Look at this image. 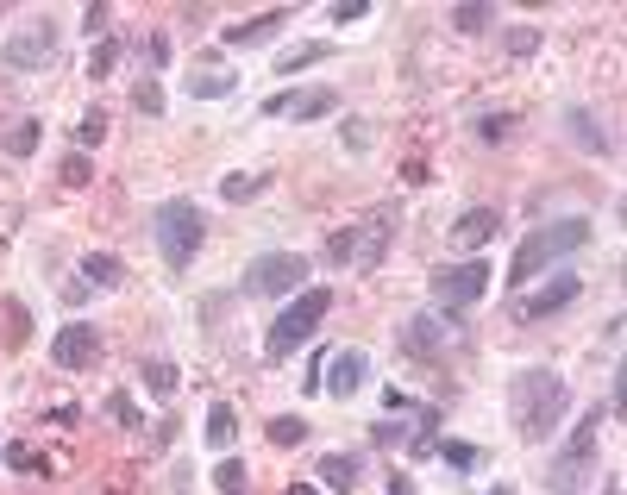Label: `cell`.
Segmentation results:
<instances>
[{
  "label": "cell",
  "instance_id": "1",
  "mask_svg": "<svg viewBox=\"0 0 627 495\" xmlns=\"http://www.w3.org/2000/svg\"><path fill=\"white\" fill-rule=\"evenodd\" d=\"M565 408H571V389H565L559 370L533 364V370H515V376H508V420H515V433H521L527 445H546L552 427L565 420Z\"/></svg>",
  "mask_w": 627,
  "mask_h": 495
},
{
  "label": "cell",
  "instance_id": "2",
  "mask_svg": "<svg viewBox=\"0 0 627 495\" xmlns=\"http://www.w3.org/2000/svg\"><path fill=\"white\" fill-rule=\"evenodd\" d=\"M590 245V220L584 214H565V220H546V226H533L527 239L515 245V270H508V289H527L533 276H546L552 264H565L571 251H584Z\"/></svg>",
  "mask_w": 627,
  "mask_h": 495
},
{
  "label": "cell",
  "instance_id": "3",
  "mask_svg": "<svg viewBox=\"0 0 627 495\" xmlns=\"http://www.w3.org/2000/svg\"><path fill=\"white\" fill-rule=\"evenodd\" d=\"M396 220H402V207L389 201V207H377V214L339 226L327 239V251H320V264L327 270H377L389 257V239H396Z\"/></svg>",
  "mask_w": 627,
  "mask_h": 495
},
{
  "label": "cell",
  "instance_id": "4",
  "mask_svg": "<svg viewBox=\"0 0 627 495\" xmlns=\"http://www.w3.org/2000/svg\"><path fill=\"white\" fill-rule=\"evenodd\" d=\"M151 239H157V251H164V264L182 276L201 257V245H207V220H201V207L195 201H182V195H170V201H157V214H151Z\"/></svg>",
  "mask_w": 627,
  "mask_h": 495
},
{
  "label": "cell",
  "instance_id": "5",
  "mask_svg": "<svg viewBox=\"0 0 627 495\" xmlns=\"http://www.w3.org/2000/svg\"><path fill=\"white\" fill-rule=\"evenodd\" d=\"M327 314H333V289H301V295L289 301V308L270 320L264 351H270V358H295V351L314 339V326L327 320Z\"/></svg>",
  "mask_w": 627,
  "mask_h": 495
},
{
  "label": "cell",
  "instance_id": "6",
  "mask_svg": "<svg viewBox=\"0 0 627 495\" xmlns=\"http://www.w3.org/2000/svg\"><path fill=\"white\" fill-rule=\"evenodd\" d=\"M308 289V257L301 251H264L245 264V295L251 301H276V295H301Z\"/></svg>",
  "mask_w": 627,
  "mask_h": 495
},
{
  "label": "cell",
  "instance_id": "7",
  "mask_svg": "<svg viewBox=\"0 0 627 495\" xmlns=\"http://www.w3.org/2000/svg\"><path fill=\"white\" fill-rule=\"evenodd\" d=\"M427 289H433V301H439V314H446V308H452V314H464L471 301H483V295H490V257H464V264H439Z\"/></svg>",
  "mask_w": 627,
  "mask_h": 495
},
{
  "label": "cell",
  "instance_id": "8",
  "mask_svg": "<svg viewBox=\"0 0 627 495\" xmlns=\"http://www.w3.org/2000/svg\"><path fill=\"white\" fill-rule=\"evenodd\" d=\"M0 63L26 69V76H44V69L57 63V26H51V19H26V26L0 44Z\"/></svg>",
  "mask_w": 627,
  "mask_h": 495
},
{
  "label": "cell",
  "instance_id": "9",
  "mask_svg": "<svg viewBox=\"0 0 627 495\" xmlns=\"http://www.w3.org/2000/svg\"><path fill=\"white\" fill-rule=\"evenodd\" d=\"M596 433H602V408H590L584 420H577L571 445H565L559 458H552V470H546V477H552V489H565V495H571L577 483L590 477V464H596Z\"/></svg>",
  "mask_w": 627,
  "mask_h": 495
},
{
  "label": "cell",
  "instance_id": "10",
  "mask_svg": "<svg viewBox=\"0 0 627 495\" xmlns=\"http://www.w3.org/2000/svg\"><path fill=\"white\" fill-rule=\"evenodd\" d=\"M339 101H345L339 88L314 82V88H289V94H270V101H264V113H270V120H301V126H308V120H327V113H339Z\"/></svg>",
  "mask_w": 627,
  "mask_h": 495
},
{
  "label": "cell",
  "instance_id": "11",
  "mask_svg": "<svg viewBox=\"0 0 627 495\" xmlns=\"http://www.w3.org/2000/svg\"><path fill=\"white\" fill-rule=\"evenodd\" d=\"M577 295H584V282H577L571 270H546L540 289H527V295L515 301V320H546V314H565Z\"/></svg>",
  "mask_w": 627,
  "mask_h": 495
},
{
  "label": "cell",
  "instance_id": "12",
  "mask_svg": "<svg viewBox=\"0 0 627 495\" xmlns=\"http://www.w3.org/2000/svg\"><path fill=\"white\" fill-rule=\"evenodd\" d=\"M101 351H107V345H101V333H95L88 320H69L63 333H51V364H57V370H95Z\"/></svg>",
  "mask_w": 627,
  "mask_h": 495
},
{
  "label": "cell",
  "instance_id": "13",
  "mask_svg": "<svg viewBox=\"0 0 627 495\" xmlns=\"http://www.w3.org/2000/svg\"><path fill=\"white\" fill-rule=\"evenodd\" d=\"M446 339H452L446 314H414L402 333H396V351H402V358H414V364H433L439 351H446Z\"/></svg>",
  "mask_w": 627,
  "mask_h": 495
},
{
  "label": "cell",
  "instance_id": "14",
  "mask_svg": "<svg viewBox=\"0 0 627 495\" xmlns=\"http://www.w3.org/2000/svg\"><path fill=\"white\" fill-rule=\"evenodd\" d=\"M496 232H502V207H471V214L452 220L446 245H452V251H477V245H490Z\"/></svg>",
  "mask_w": 627,
  "mask_h": 495
},
{
  "label": "cell",
  "instance_id": "15",
  "mask_svg": "<svg viewBox=\"0 0 627 495\" xmlns=\"http://www.w3.org/2000/svg\"><path fill=\"white\" fill-rule=\"evenodd\" d=\"M370 383V358L358 345H345V351H333V364H327V395H339V402H352V395Z\"/></svg>",
  "mask_w": 627,
  "mask_h": 495
},
{
  "label": "cell",
  "instance_id": "16",
  "mask_svg": "<svg viewBox=\"0 0 627 495\" xmlns=\"http://www.w3.org/2000/svg\"><path fill=\"white\" fill-rule=\"evenodd\" d=\"M189 94H195V101H226V94H239V76L207 51V57L189 63Z\"/></svg>",
  "mask_w": 627,
  "mask_h": 495
},
{
  "label": "cell",
  "instance_id": "17",
  "mask_svg": "<svg viewBox=\"0 0 627 495\" xmlns=\"http://www.w3.org/2000/svg\"><path fill=\"white\" fill-rule=\"evenodd\" d=\"M289 26V7H276V13H258V19H245V26H226L220 32V51H245V44H258L270 32H283Z\"/></svg>",
  "mask_w": 627,
  "mask_h": 495
},
{
  "label": "cell",
  "instance_id": "18",
  "mask_svg": "<svg viewBox=\"0 0 627 495\" xmlns=\"http://www.w3.org/2000/svg\"><path fill=\"white\" fill-rule=\"evenodd\" d=\"M565 132L577 138V151H590V157H615L609 132L596 126V113H590V107H571V113H565Z\"/></svg>",
  "mask_w": 627,
  "mask_h": 495
},
{
  "label": "cell",
  "instance_id": "19",
  "mask_svg": "<svg viewBox=\"0 0 627 495\" xmlns=\"http://www.w3.org/2000/svg\"><path fill=\"white\" fill-rule=\"evenodd\" d=\"M320 483L339 489V495H352L364 483V458L358 452H327V458H320Z\"/></svg>",
  "mask_w": 627,
  "mask_h": 495
},
{
  "label": "cell",
  "instance_id": "20",
  "mask_svg": "<svg viewBox=\"0 0 627 495\" xmlns=\"http://www.w3.org/2000/svg\"><path fill=\"white\" fill-rule=\"evenodd\" d=\"M76 276L88 282V289H113V282H120V276H126V264H120V257H107V251H88Z\"/></svg>",
  "mask_w": 627,
  "mask_h": 495
},
{
  "label": "cell",
  "instance_id": "21",
  "mask_svg": "<svg viewBox=\"0 0 627 495\" xmlns=\"http://www.w3.org/2000/svg\"><path fill=\"white\" fill-rule=\"evenodd\" d=\"M264 188H270V170H251V176L239 170V176H226V182H220V195H226L232 207H245V201H258Z\"/></svg>",
  "mask_w": 627,
  "mask_h": 495
},
{
  "label": "cell",
  "instance_id": "22",
  "mask_svg": "<svg viewBox=\"0 0 627 495\" xmlns=\"http://www.w3.org/2000/svg\"><path fill=\"white\" fill-rule=\"evenodd\" d=\"M339 44H295V51H283L276 57V76H295V69H308V63H320V57H333Z\"/></svg>",
  "mask_w": 627,
  "mask_h": 495
},
{
  "label": "cell",
  "instance_id": "23",
  "mask_svg": "<svg viewBox=\"0 0 627 495\" xmlns=\"http://www.w3.org/2000/svg\"><path fill=\"white\" fill-rule=\"evenodd\" d=\"M264 439L270 445H308V420H301V414H276L264 427Z\"/></svg>",
  "mask_w": 627,
  "mask_h": 495
},
{
  "label": "cell",
  "instance_id": "24",
  "mask_svg": "<svg viewBox=\"0 0 627 495\" xmlns=\"http://www.w3.org/2000/svg\"><path fill=\"white\" fill-rule=\"evenodd\" d=\"M138 376H145L151 395H176V364L170 358H145V364H138Z\"/></svg>",
  "mask_w": 627,
  "mask_h": 495
},
{
  "label": "cell",
  "instance_id": "25",
  "mask_svg": "<svg viewBox=\"0 0 627 495\" xmlns=\"http://www.w3.org/2000/svg\"><path fill=\"white\" fill-rule=\"evenodd\" d=\"M132 57L145 63V76H157V69L170 63V38H157V32L151 38H132Z\"/></svg>",
  "mask_w": 627,
  "mask_h": 495
},
{
  "label": "cell",
  "instance_id": "26",
  "mask_svg": "<svg viewBox=\"0 0 627 495\" xmlns=\"http://www.w3.org/2000/svg\"><path fill=\"white\" fill-rule=\"evenodd\" d=\"M433 452H439V458H446L452 470H477V458H483V452H477V445H471V439H433Z\"/></svg>",
  "mask_w": 627,
  "mask_h": 495
},
{
  "label": "cell",
  "instance_id": "27",
  "mask_svg": "<svg viewBox=\"0 0 627 495\" xmlns=\"http://www.w3.org/2000/svg\"><path fill=\"white\" fill-rule=\"evenodd\" d=\"M232 433H239V414H232L226 402L207 408V445H232Z\"/></svg>",
  "mask_w": 627,
  "mask_h": 495
},
{
  "label": "cell",
  "instance_id": "28",
  "mask_svg": "<svg viewBox=\"0 0 627 495\" xmlns=\"http://www.w3.org/2000/svg\"><path fill=\"white\" fill-rule=\"evenodd\" d=\"M38 138H44V126H38V120H19V126L7 132V157H19V163H26V157L38 151Z\"/></svg>",
  "mask_w": 627,
  "mask_h": 495
},
{
  "label": "cell",
  "instance_id": "29",
  "mask_svg": "<svg viewBox=\"0 0 627 495\" xmlns=\"http://www.w3.org/2000/svg\"><path fill=\"white\" fill-rule=\"evenodd\" d=\"M132 107L157 120V113H164V82H157V76H138V82H132Z\"/></svg>",
  "mask_w": 627,
  "mask_h": 495
},
{
  "label": "cell",
  "instance_id": "30",
  "mask_svg": "<svg viewBox=\"0 0 627 495\" xmlns=\"http://www.w3.org/2000/svg\"><path fill=\"white\" fill-rule=\"evenodd\" d=\"M101 138H107V113H101V107H88V113H82V126H76L82 157H88V151H101Z\"/></svg>",
  "mask_w": 627,
  "mask_h": 495
},
{
  "label": "cell",
  "instance_id": "31",
  "mask_svg": "<svg viewBox=\"0 0 627 495\" xmlns=\"http://www.w3.org/2000/svg\"><path fill=\"white\" fill-rule=\"evenodd\" d=\"M245 483H251V477H245L239 458H220V464H214V489H220V495H245Z\"/></svg>",
  "mask_w": 627,
  "mask_h": 495
},
{
  "label": "cell",
  "instance_id": "32",
  "mask_svg": "<svg viewBox=\"0 0 627 495\" xmlns=\"http://www.w3.org/2000/svg\"><path fill=\"white\" fill-rule=\"evenodd\" d=\"M452 26L477 38V32H490V26H496V7H452Z\"/></svg>",
  "mask_w": 627,
  "mask_h": 495
},
{
  "label": "cell",
  "instance_id": "33",
  "mask_svg": "<svg viewBox=\"0 0 627 495\" xmlns=\"http://www.w3.org/2000/svg\"><path fill=\"white\" fill-rule=\"evenodd\" d=\"M113 63H120V38H95V51H88V76L101 82Z\"/></svg>",
  "mask_w": 627,
  "mask_h": 495
},
{
  "label": "cell",
  "instance_id": "34",
  "mask_svg": "<svg viewBox=\"0 0 627 495\" xmlns=\"http://www.w3.org/2000/svg\"><path fill=\"white\" fill-rule=\"evenodd\" d=\"M477 138H490V145L515 138V113H483V120H477Z\"/></svg>",
  "mask_w": 627,
  "mask_h": 495
},
{
  "label": "cell",
  "instance_id": "35",
  "mask_svg": "<svg viewBox=\"0 0 627 495\" xmlns=\"http://www.w3.org/2000/svg\"><path fill=\"white\" fill-rule=\"evenodd\" d=\"M502 44H508V57H533V51H540V32H533V26H515Z\"/></svg>",
  "mask_w": 627,
  "mask_h": 495
},
{
  "label": "cell",
  "instance_id": "36",
  "mask_svg": "<svg viewBox=\"0 0 627 495\" xmlns=\"http://www.w3.org/2000/svg\"><path fill=\"white\" fill-rule=\"evenodd\" d=\"M107 414L120 420V427H145V414H138V402H132V395H113V402H107Z\"/></svg>",
  "mask_w": 627,
  "mask_h": 495
},
{
  "label": "cell",
  "instance_id": "37",
  "mask_svg": "<svg viewBox=\"0 0 627 495\" xmlns=\"http://www.w3.org/2000/svg\"><path fill=\"white\" fill-rule=\"evenodd\" d=\"M88 176H95V170H88V157H82V151L63 163V182H69V188H88Z\"/></svg>",
  "mask_w": 627,
  "mask_h": 495
},
{
  "label": "cell",
  "instance_id": "38",
  "mask_svg": "<svg viewBox=\"0 0 627 495\" xmlns=\"http://www.w3.org/2000/svg\"><path fill=\"white\" fill-rule=\"evenodd\" d=\"M63 301H69V308H88V301H95V289H88L82 276H69V282H63Z\"/></svg>",
  "mask_w": 627,
  "mask_h": 495
},
{
  "label": "cell",
  "instance_id": "39",
  "mask_svg": "<svg viewBox=\"0 0 627 495\" xmlns=\"http://www.w3.org/2000/svg\"><path fill=\"white\" fill-rule=\"evenodd\" d=\"M333 19H339V26H345V19H364V0H339Z\"/></svg>",
  "mask_w": 627,
  "mask_h": 495
},
{
  "label": "cell",
  "instance_id": "40",
  "mask_svg": "<svg viewBox=\"0 0 627 495\" xmlns=\"http://www.w3.org/2000/svg\"><path fill=\"white\" fill-rule=\"evenodd\" d=\"M389 495H421V489H414V483L402 477V470H396V477H389Z\"/></svg>",
  "mask_w": 627,
  "mask_h": 495
},
{
  "label": "cell",
  "instance_id": "41",
  "mask_svg": "<svg viewBox=\"0 0 627 495\" xmlns=\"http://www.w3.org/2000/svg\"><path fill=\"white\" fill-rule=\"evenodd\" d=\"M483 495H515V483H496V489H483Z\"/></svg>",
  "mask_w": 627,
  "mask_h": 495
},
{
  "label": "cell",
  "instance_id": "42",
  "mask_svg": "<svg viewBox=\"0 0 627 495\" xmlns=\"http://www.w3.org/2000/svg\"><path fill=\"white\" fill-rule=\"evenodd\" d=\"M602 495H621V477H609V489H602Z\"/></svg>",
  "mask_w": 627,
  "mask_h": 495
},
{
  "label": "cell",
  "instance_id": "43",
  "mask_svg": "<svg viewBox=\"0 0 627 495\" xmlns=\"http://www.w3.org/2000/svg\"><path fill=\"white\" fill-rule=\"evenodd\" d=\"M289 495H314V489H308V483H295V489H289Z\"/></svg>",
  "mask_w": 627,
  "mask_h": 495
},
{
  "label": "cell",
  "instance_id": "44",
  "mask_svg": "<svg viewBox=\"0 0 627 495\" xmlns=\"http://www.w3.org/2000/svg\"><path fill=\"white\" fill-rule=\"evenodd\" d=\"M0 458H7V439H0Z\"/></svg>",
  "mask_w": 627,
  "mask_h": 495
}]
</instances>
